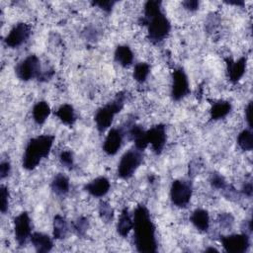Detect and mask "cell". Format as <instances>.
<instances>
[{"mask_svg":"<svg viewBox=\"0 0 253 253\" xmlns=\"http://www.w3.org/2000/svg\"><path fill=\"white\" fill-rule=\"evenodd\" d=\"M134 244L139 252L152 253L157 249L155 226L149 211L144 206H138L133 212Z\"/></svg>","mask_w":253,"mask_h":253,"instance_id":"1","label":"cell"},{"mask_svg":"<svg viewBox=\"0 0 253 253\" xmlns=\"http://www.w3.org/2000/svg\"><path fill=\"white\" fill-rule=\"evenodd\" d=\"M54 137L52 135H39L32 138L23 155V167L27 170H32L38 166L42 158H45L53 144Z\"/></svg>","mask_w":253,"mask_h":253,"instance_id":"2","label":"cell"},{"mask_svg":"<svg viewBox=\"0 0 253 253\" xmlns=\"http://www.w3.org/2000/svg\"><path fill=\"white\" fill-rule=\"evenodd\" d=\"M125 98V93L120 92L112 102L106 104L96 112L94 120L100 132H103L111 126L114 117L123 109Z\"/></svg>","mask_w":253,"mask_h":253,"instance_id":"3","label":"cell"},{"mask_svg":"<svg viewBox=\"0 0 253 253\" xmlns=\"http://www.w3.org/2000/svg\"><path fill=\"white\" fill-rule=\"evenodd\" d=\"M142 23L147 26L148 38L154 43L162 42L168 36L171 29L170 22L162 11L147 18L143 17Z\"/></svg>","mask_w":253,"mask_h":253,"instance_id":"4","label":"cell"},{"mask_svg":"<svg viewBox=\"0 0 253 253\" xmlns=\"http://www.w3.org/2000/svg\"><path fill=\"white\" fill-rule=\"evenodd\" d=\"M142 162V154L138 149L126 151L121 158L118 166V175L122 179L130 178Z\"/></svg>","mask_w":253,"mask_h":253,"instance_id":"5","label":"cell"},{"mask_svg":"<svg viewBox=\"0 0 253 253\" xmlns=\"http://www.w3.org/2000/svg\"><path fill=\"white\" fill-rule=\"evenodd\" d=\"M193 186L188 180H175L170 189V198L172 203L180 208L186 207L192 197Z\"/></svg>","mask_w":253,"mask_h":253,"instance_id":"6","label":"cell"},{"mask_svg":"<svg viewBox=\"0 0 253 253\" xmlns=\"http://www.w3.org/2000/svg\"><path fill=\"white\" fill-rule=\"evenodd\" d=\"M16 75L19 79L28 81L34 77L40 78L42 74L40 60L36 55H29L16 66Z\"/></svg>","mask_w":253,"mask_h":253,"instance_id":"7","label":"cell"},{"mask_svg":"<svg viewBox=\"0 0 253 253\" xmlns=\"http://www.w3.org/2000/svg\"><path fill=\"white\" fill-rule=\"evenodd\" d=\"M220 242L224 250L229 253H244L250 246L249 235L246 232L221 236Z\"/></svg>","mask_w":253,"mask_h":253,"instance_id":"8","label":"cell"},{"mask_svg":"<svg viewBox=\"0 0 253 253\" xmlns=\"http://www.w3.org/2000/svg\"><path fill=\"white\" fill-rule=\"evenodd\" d=\"M14 232L17 243L23 246L27 243L28 239L32 235L31 219L26 211L21 212L14 219Z\"/></svg>","mask_w":253,"mask_h":253,"instance_id":"9","label":"cell"},{"mask_svg":"<svg viewBox=\"0 0 253 253\" xmlns=\"http://www.w3.org/2000/svg\"><path fill=\"white\" fill-rule=\"evenodd\" d=\"M190 92L189 81L185 71L182 68H177L172 74V90L171 95L175 101H179L187 96Z\"/></svg>","mask_w":253,"mask_h":253,"instance_id":"10","label":"cell"},{"mask_svg":"<svg viewBox=\"0 0 253 253\" xmlns=\"http://www.w3.org/2000/svg\"><path fill=\"white\" fill-rule=\"evenodd\" d=\"M31 29L25 23L15 25L5 38V43L10 47H18L22 45L30 37Z\"/></svg>","mask_w":253,"mask_h":253,"instance_id":"11","label":"cell"},{"mask_svg":"<svg viewBox=\"0 0 253 253\" xmlns=\"http://www.w3.org/2000/svg\"><path fill=\"white\" fill-rule=\"evenodd\" d=\"M148 144L151 145L155 153H160L166 143V129L163 125H157L146 130Z\"/></svg>","mask_w":253,"mask_h":253,"instance_id":"12","label":"cell"},{"mask_svg":"<svg viewBox=\"0 0 253 253\" xmlns=\"http://www.w3.org/2000/svg\"><path fill=\"white\" fill-rule=\"evenodd\" d=\"M123 142V132L119 128H112L104 141L103 149L108 155L116 154L122 146Z\"/></svg>","mask_w":253,"mask_h":253,"instance_id":"13","label":"cell"},{"mask_svg":"<svg viewBox=\"0 0 253 253\" xmlns=\"http://www.w3.org/2000/svg\"><path fill=\"white\" fill-rule=\"evenodd\" d=\"M85 190L93 197H103L110 190V182L106 177H98L85 186Z\"/></svg>","mask_w":253,"mask_h":253,"instance_id":"14","label":"cell"},{"mask_svg":"<svg viewBox=\"0 0 253 253\" xmlns=\"http://www.w3.org/2000/svg\"><path fill=\"white\" fill-rule=\"evenodd\" d=\"M30 240H31L33 246L35 247L36 251L40 252V253L49 252L53 246L52 239L47 234H44L42 232L32 233Z\"/></svg>","mask_w":253,"mask_h":253,"instance_id":"15","label":"cell"},{"mask_svg":"<svg viewBox=\"0 0 253 253\" xmlns=\"http://www.w3.org/2000/svg\"><path fill=\"white\" fill-rule=\"evenodd\" d=\"M228 77L232 82H237L244 75L246 70V58L240 57L238 60L232 61L230 59L226 60Z\"/></svg>","mask_w":253,"mask_h":253,"instance_id":"16","label":"cell"},{"mask_svg":"<svg viewBox=\"0 0 253 253\" xmlns=\"http://www.w3.org/2000/svg\"><path fill=\"white\" fill-rule=\"evenodd\" d=\"M133 227V216L131 217L127 209H124L119 217V221L117 224V230L119 234L123 237L127 236L129 231Z\"/></svg>","mask_w":253,"mask_h":253,"instance_id":"17","label":"cell"},{"mask_svg":"<svg viewBox=\"0 0 253 253\" xmlns=\"http://www.w3.org/2000/svg\"><path fill=\"white\" fill-rule=\"evenodd\" d=\"M191 221L201 231H207L210 226V217L207 211L197 209L191 215Z\"/></svg>","mask_w":253,"mask_h":253,"instance_id":"18","label":"cell"},{"mask_svg":"<svg viewBox=\"0 0 253 253\" xmlns=\"http://www.w3.org/2000/svg\"><path fill=\"white\" fill-rule=\"evenodd\" d=\"M129 135L134 141L135 148L142 151L148 145L146 138V130H143L139 126H132L129 129Z\"/></svg>","mask_w":253,"mask_h":253,"instance_id":"19","label":"cell"},{"mask_svg":"<svg viewBox=\"0 0 253 253\" xmlns=\"http://www.w3.org/2000/svg\"><path fill=\"white\" fill-rule=\"evenodd\" d=\"M115 60L124 67L130 65L133 61V53L129 46L119 45L115 50Z\"/></svg>","mask_w":253,"mask_h":253,"instance_id":"20","label":"cell"},{"mask_svg":"<svg viewBox=\"0 0 253 253\" xmlns=\"http://www.w3.org/2000/svg\"><path fill=\"white\" fill-rule=\"evenodd\" d=\"M32 114L34 121L38 125H42L50 114V108L46 102L41 101L34 106Z\"/></svg>","mask_w":253,"mask_h":253,"instance_id":"21","label":"cell"},{"mask_svg":"<svg viewBox=\"0 0 253 253\" xmlns=\"http://www.w3.org/2000/svg\"><path fill=\"white\" fill-rule=\"evenodd\" d=\"M51 189L57 196H65L69 191V179L64 174H57L52 182Z\"/></svg>","mask_w":253,"mask_h":253,"instance_id":"22","label":"cell"},{"mask_svg":"<svg viewBox=\"0 0 253 253\" xmlns=\"http://www.w3.org/2000/svg\"><path fill=\"white\" fill-rule=\"evenodd\" d=\"M231 110V104L227 101H218L212 105L210 114L211 120H220L226 117Z\"/></svg>","mask_w":253,"mask_h":253,"instance_id":"23","label":"cell"},{"mask_svg":"<svg viewBox=\"0 0 253 253\" xmlns=\"http://www.w3.org/2000/svg\"><path fill=\"white\" fill-rule=\"evenodd\" d=\"M55 116L65 125L71 126L75 122V113L71 105L69 104H64L60 106L56 112Z\"/></svg>","mask_w":253,"mask_h":253,"instance_id":"24","label":"cell"},{"mask_svg":"<svg viewBox=\"0 0 253 253\" xmlns=\"http://www.w3.org/2000/svg\"><path fill=\"white\" fill-rule=\"evenodd\" d=\"M68 232V225L63 216L56 214L53 218V236L55 239H62Z\"/></svg>","mask_w":253,"mask_h":253,"instance_id":"25","label":"cell"},{"mask_svg":"<svg viewBox=\"0 0 253 253\" xmlns=\"http://www.w3.org/2000/svg\"><path fill=\"white\" fill-rule=\"evenodd\" d=\"M238 146L244 151H250L253 148V137L251 129H243L237 137Z\"/></svg>","mask_w":253,"mask_h":253,"instance_id":"26","label":"cell"},{"mask_svg":"<svg viewBox=\"0 0 253 253\" xmlns=\"http://www.w3.org/2000/svg\"><path fill=\"white\" fill-rule=\"evenodd\" d=\"M150 71V66L149 64L145 63V62H139L134 66L133 69V78L137 81V82H144L145 79L147 78L148 74Z\"/></svg>","mask_w":253,"mask_h":253,"instance_id":"27","label":"cell"},{"mask_svg":"<svg viewBox=\"0 0 253 253\" xmlns=\"http://www.w3.org/2000/svg\"><path fill=\"white\" fill-rule=\"evenodd\" d=\"M88 228V219L86 217H79L73 222V230L77 235H84Z\"/></svg>","mask_w":253,"mask_h":253,"instance_id":"28","label":"cell"},{"mask_svg":"<svg viewBox=\"0 0 253 253\" xmlns=\"http://www.w3.org/2000/svg\"><path fill=\"white\" fill-rule=\"evenodd\" d=\"M210 182L213 188L218 189V190H223L227 186L225 179L219 173H212L211 176Z\"/></svg>","mask_w":253,"mask_h":253,"instance_id":"29","label":"cell"},{"mask_svg":"<svg viewBox=\"0 0 253 253\" xmlns=\"http://www.w3.org/2000/svg\"><path fill=\"white\" fill-rule=\"evenodd\" d=\"M99 212L100 215L102 217V219H104L105 221H111L113 219V210L111 208V206L106 203V202H102L100 204V208H99Z\"/></svg>","mask_w":253,"mask_h":253,"instance_id":"30","label":"cell"},{"mask_svg":"<svg viewBox=\"0 0 253 253\" xmlns=\"http://www.w3.org/2000/svg\"><path fill=\"white\" fill-rule=\"evenodd\" d=\"M9 192L5 186L0 187V210L1 212H5L8 209L9 204Z\"/></svg>","mask_w":253,"mask_h":253,"instance_id":"31","label":"cell"},{"mask_svg":"<svg viewBox=\"0 0 253 253\" xmlns=\"http://www.w3.org/2000/svg\"><path fill=\"white\" fill-rule=\"evenodd\" d=\"M59 160L61 164L65 167H72L73 165V154L70 150H63L59 155Z\"/></svg>","mask_w":253,"mask_h":253,"instance_id":"32","label":"cell"},{"mask_svg":"<svg viewBox=\"0 0 253 253\" xmlns=\"http://www.w3.org/2000/svg\"><path fill=\"white\" fill-rule=\"evenodd\" d=\"M93 4L99 6L101 9H103L106 12H110L112 10L115 2L114 1H96V2H93Z\"/></svg>","mask_w":253,"mask_h":253,"instance_id":"33","label":"cell"},{"mask_svg":"<svg viewBox=\"0 0 253 253\" xmlns=\"http://www.w3.org/2000/svg\"><path fill=\"white\" fill-rule=\"evenodd\" d=\"M11 170V166L10 163L8 161H3L0 164V177L1 179H4L5 177H7L10 173Z\"/></svg>","mask_w":253,"mask_h":253,"instance_id":"34","label":"cell"},{"mask_svg":"<svg viewBox=\"0 0 253 253\" xmlns=\"http://www.w3.org/2000/svg\"><path fill=\"white\" fill-rule=\"evenodd\" d=\"M183 5L186 9H188L190 11H195L199 7V2L196 0H187V1L183 2Z\"/></svg>","mask_w":253,"mask_h":253,"instance_id":"35","label":"cell"},{"mask_svg":"<svg viewBox=\"0 0 253 253\" xmlns=\"http://www.w3.org/2000/svg\"><path fill=\"white\" fill-rule=\"evenodd\" d=\"M251 110H252V103L249 102L247 107L245 108V120L248 124L249 128H252V123H251Z\"/></svg>","mask_w":253,"mask_h":253,"instance_id":"36","label":"cell"},{"mask_svg":"<svg viewBox=\"0 0 253 253\" xmlns=\"http://www.w3.org/2000/svg\"><path fill=\"white\" fill-rule=\"evenodd\" d=\"M242 192L244 195L251 197L252 196V183L251 182H247L244 184L243 188H242Z\"/></svg>","mask_w":253,"mask_h":253,"instance_id":"37","label":"cell"},{"mask_svg":"<svg viewBox=\"0 0 253 253\" xmlns=\"http://www.w3.org/2000/svg\"><path fill=\"white\" fill-rule=\"evenodd\" d=\"M206 251H217L215 248H208L206 249Z\"/></svg>","mask_w":253,"mask_h":253,"instance_id":"38","label":"cell"}]
</instances>
